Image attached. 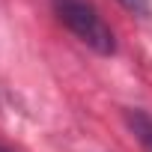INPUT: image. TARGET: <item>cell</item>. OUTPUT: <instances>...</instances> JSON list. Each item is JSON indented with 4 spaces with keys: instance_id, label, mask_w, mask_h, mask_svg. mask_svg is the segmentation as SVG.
Segmentation results:
<instances>
[{
    "instance_id": "6da1fadb",
    "label": "cell",
    "mask_w": 152,
    "mask_h": 152,
    "mask_svg": "<svg viewBox=\"0 0 152 152\" xmlns=\"http://www.w3.org/2000/svg\"><path fill=\"white\" fill-rule=\"evenodd\" d=\"M57 15L60 21L78 36L87 48H93L102 57H110L116 51L113 30L102 21V15L87 3V0H57Z\"/></svg>"
},
{
    "instance_id": "7a4b0ae2",
    "label": "cell",
    "mask_w": 152,
    "mask_h": 152,
    "mask_svg": "<svg viewBox=\"0 0 152 152\" xmlns=\"http://www.w3.org/2000/svg\"><path fill=\"white\" fill-rule=\"evenodd\" d=\"M125 122L134 131V137L140 140V146L146 152H152V116L140 107H131V110H125Z\"/></svg>"
},
{
    "instance_id": "3957f363",
    "label": "cell",
    "mask_w": 152,
    "mask_h": 152,
    "mask_svg": "<svg viewBox=\"0 0 152 152\" xmlns=\"http://www.w3.org/2000/svg\"><path fill=\"white\" fill-rule=\"evenodd\" d=\"M119 3L134 15H149V0H119Z\"/></svg>"
},
{
    "instance_id": "277c9868",
    "label": "cell",
    "mask_w": 152,
    "mask_h": 152,
    "mask_svg": "<svg viewBox=\"0 0 152 152\" xmlns=\"http://www.w3.org/2000/svg\"><path fill=\"white\" fill-rule=\"evenodd\" d=\"M0 152H9V149H6V146H0Z\"/></svg>"
}]
</instances>
